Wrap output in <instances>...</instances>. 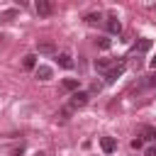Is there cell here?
Here are the masks:
<instances>
[{
  "label": "cell",
  "mask_w": 156,
  "mask_h": 156,
  "mask_svg": "<svg viewBox=\"0 0 156 156\" xmlns=\"http://www.w3.org/2000/svg\"><path fill=\"white\" fill-rule=\"evenodd\" d=\"M124 68H127V63H124V61H117V63H115V66H112V68H110V71L105 73L107 83H115V80H117V78H119L122 73H124Z\"/></svg>",
  "instance_id": "cell-1"
},
{
  "label": "cell",
  "mask_w": 156,
  "mask_h": 156,
  "mask_svg": "<svg viewBox=\"0 0 156 156\" xmlns=\"http://www.w3.org/2000/svg\"><path fill=\"white\" fill-rule=\"evenodd\" d=\"M34 10H37V15H39V17H49V15L54 12V5H51L49 0H37Z\"/></svg>",
  "instance_id": "cell-2"
},
{
  "label": "cell",
  "mask_w": 156,
  "mask_h": 156,
  "mask_svg": "<svg viewBox=\"0 0 156 156\" xmlns=\"http://www.w3.org/2000/svg\"><path fill=\"white\" fill-rule=\"evenodd\" d=\"M139 139L141 141H156V127H151V124L139 127Z\"/></svg>",
  "instance_id": "cell-3"
},
{
  "label": "cell",
  "mask_w": 156,
  "mask_h": 156,
  "mask_svg": "<svg viewBox=\"0 0 156 156\" xmlns=\"http://www.w3.org/2000/svg\"><path fill=\"white\" fill-rule=\"evenodd\" d=\"M88 93H83V90H76L73 95H71V107H83V105H88Z\"/></svg>",
  "instance_id": "cell-4"
},
{
  "label": "cell",
  "mask_w": 156,
  "mask_h": 156,
  "mask_svg": "<svg viewBox=\"0 0 156 156\" xmlns=\"http://www.w3.org/2000/svg\"><path fill=\"white\" fill-rule=\"evenodd\" d=\"M107 32L110 34H119L122 32V22L117 20V15H110L107 17Z\"/></svg>",
  "instance_id": "cell-5"
},
{
  "label": "cell",
  "mask_w": 156,
  "mask_h": 156,
  "mask_svg": "<svg viewBox=\"0 0 156 156\" xmlns=\"http://www.w3.org/2000/svg\"><path fill=\"white\" fill-rule=\"evenodd\" d=\"M100 149H102L105 154H112V151L117 149V141H115L112 136H102V139H100Z\"/></svg>",
  "instance_id": "cell-6"
},
{
  "label": "cell",
  "mask_w": 156,
  "mask_h": 156,
  "mask_svg": "<svg viewBox=\"0 0 156 156\" xmlns=\"http://www.w3.org/2000/svg\"><path fill=\"white\" fill-rule=\"evenodd\" d=\"M61 88H63L66 93L78 90V78H63V80H61Z\"/></svg>",
  "instance_id": "cell-7"
},
{
  "label": "cell",
  "mask_w": 156,
  "mask_h": 156,
  "mask_svg": "<svg viewBox=\"0 0 156 156\" xmlns=\"http://www.w3.org/2000/svg\"><path fill=\"white\" fill-rule=\"evenodd\" d=\"M58 66H63V68H73V58H71V54H66V51H61L58 56Z\"/></svg>",
  "instance_id": "cell-8"
},
{
  "label": "cell",
  "mask_w": 156,
  "mask_h": 156,
  "mask_svg": "<svg viewBox=\"0 0 156 156\" xmlns=\"http://www.w3.org/2000/svg\"><path fill=\"white\" fill-rule=\"evenodd\" d=\"M37 49H39V54H54V51H56L54 41H39V44H37Z\"/></svg>",
  "instance_id": "cell-9"
},
{
  "label": "cell",
  "mask_w": 156,
  "mask_h": 156,
  "mask_svg": "<svg viewBox=\"0 0 156 156\" xmlns=\"http://www.w3.org/2000/svg\"><path fill=\"white\" fill-rule=\"evenodd\" d=\"M22 66H24L27 71H32V68H37V56H34V54H27V56L22 58Z\"/></svg>",
  "instance_id": "cell-10"
},
{
  "label": "cell",
  "mask_w": 156,
  "mask_h": 156,
  "mask_svg": "<svg viewBox=\"0 0 156 156\" xmlns=\"http://www.w3.org/2000/svg\"><path fill=\"white\" fill-rule=\"evenodd\" d=\"M95 68H98V71H105V73H107V71L112 68V58H98V61H95Z\"/></svg>",
  "instance_id": "cell-11"
},
{
  "label": "cell",
  "mask_w": 156,
  "mask_h": 156,
  "mask_svg": "<svg viewBox=\"0 0 156 156\" xmlns=\"http://www.w3.org/2000/svg\"><path fill=\"white\" fill-rule=\"evenodd\" d=\"M37 78L39 80H49L51 78V68L49 66H37Z\"/></svg>",
  "instance_id": "cell-12"
},
{
  "label": "cell",
  "mask_w": 156,
  "mask_h": 156,
  "mask_svg": "<svg viewBox=\"0 0 156 156\" xmlns=\"http://www.w3.org/2000/svg\"><path fill=\"white\" fill-rule=\"evenodd\" d=\"M149 49H151V39H139L136 51H139V54H144V51H149Z\"/></svg>",
  "instance_id": "cell-13"
},
{
  "label": "cell",
  "mask_w": 156,
  "mask_h": 156,
  "mask_svg": "<svg viewBox=\"0 0 156 156\" xmlns=\"http://www.w3.org/2000/svg\"><path fill=\"white\" fill-rule=\"evenodd\" d=\"M15 15H17V10H7V12H2V17H0V20H5V22H10V20H12Z\"/></svg>",
  "instance_id": "cell-14"
},
{
  "label": "cell",
  "mask_w": 156,
  "mask_h": 156,
  "mask_svg": "<svg viewBox=\"0 0 156 156\" xmlns=\"http://www.w3.org/2000/svg\"><path fill=\"white\" fill-rule=\"evenodd\" d=\"M85 22H88V24H95V22H100V12H98V15H95V12H93V15H88V17H85Z\"/></svg>",
  "instance_id": "cell-15"
},
{
  "label": "cell",
  "mask_w": 156,
  "mask_h": 156,
  "mask_svg": "<svg viewBox=\"0 0 156 156\" xmlns=\"http://www.w3.org/2000/svg\"><path fill=\"white\" fill-rule=\"evenodd\" d=\"M98 46H100V49H110V39H105V37L98 39Z\"/></svg>",
  "instance_id": "cell-16"
},
{
  "label": "cell",
  "mask_w": 156,
  "mask_h": 156,
  "mask_svg": "<svg viewBox=\"0 0 156 156\" xmlns=\"http://www.w3.org/2000/svg\"><path fill=\"white\" fill-rule=\"evenodd\" d=\"M144 85H156V73H151V76H146V80H144Z\"/></svg>",
  "instance_id": "cell-17"
},
{
  "label": "cell",
  "mask_w": 156,
  "mask_h": 156,
  "mask_svg": "<svg viewBox=\"0 0 156 156\" xmlns=\"http://www.w3.org/2000/svg\"><path fill=\"white\" fill-rule=\"evenodd\" d=\"M141 146H144V141H141L139 136H136V139H132V149H141Z\"/></svg>",
  "instance_id": "cell-18"
},
{
  "label": "cell",
  "mask_w": 156,
  "mask_h": 156,
  "mask_svg": "<svg viewBox=\"0 0 156 156\" xmlns=\"http://www.w3.org/2000/svg\"><path fill=\"white\" fill-rule=\"evenodd\" d=\"M146 156H156V144H154V146H149V149H146Z\"/></svg>",
  "instance_id": "cell-19"
},
{
  "label": "cell",
  "mask_w": 156,
  "mask_h": 156,
  "mask_svg": "<svg viewBox=\"0 0 156 156\" xmlns=\"http://www.w3.org/2000/svg\"><path fill=\"white\" fill-rule=\"evenodd\" d=\"M12 156H22V149H20V151H15V154H12Z\"/></svg>",
  "instance_id": "cell-20"
},
{
  "label": "cell",
  "mask_w": 156,
  "mask_h": 156,
  "mask_svg": "<svg viewBox=\"0 0 156 156\" xmlns=\"http://www.w3.org/2000/svg\"><path fill=\"white\" fill-rule=\"evenodd\" d=\"M151 68H156V58H151Z\"/></svg>",
  "instance_id": "cell-21"
}]
</instances>
